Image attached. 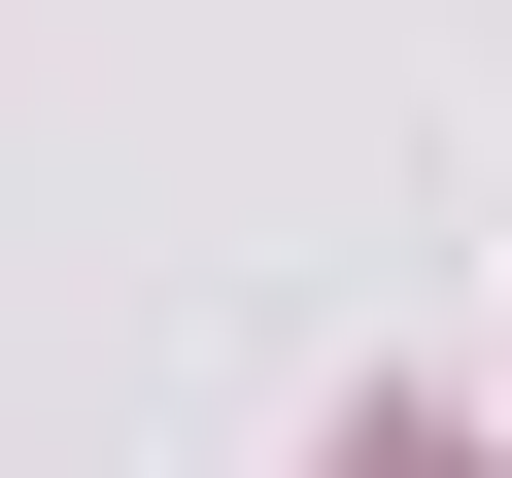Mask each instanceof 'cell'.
<instances>
[{
    "mask_svg": "<svg viewBox=\"0 0 512 478\" xmlns=\"http://www.w3.org/2000/svg\"><path fill=\"white\" fill-rule=\"evenodd\" d=\"M342 478H478V444H342Z\"/></svg>",
    "mask_w": 512,
    "mask_h": 478,
    "instance_id": "obj_1",
    "label": "cell"
}]
</instances>
